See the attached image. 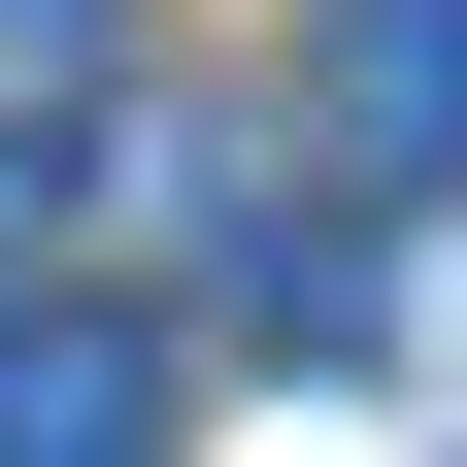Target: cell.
<instances>
[{
  "mask_svg": "<svg viewBox=\"0 0 467 467\" xmlns=\"http://www.w3.org/2000/svg\"><path fill=\"white\" fill-rule=\"evenodd\" d=\"M301 167L334 201H467V0H301Z\"/></svg>",
  "mask_w": 467,
  "mask_h": 467,
  "instance_id": "obj_1",
  "label": "cell"
},
{
  "mask_svg": "<svg viewBox=\"0 0 467 467\" xmlns=\"http://www.w3.org/2000/svg\"><path fill=\"white\" fill-rule=\"evenodd\" d=\"M0 467H167V334H100V301H0Z\"/></svg>",
  "mask_w": 467,
  "mask_h": 467,
  "instance_id": "obj_2",
  "label": "cell"
},
{
  "mask_svg": "<svg viewBox=\"0 0 467 467\" xmlns=\"http://www.w3.org/2000/svg\"><path fill=\"white\" fill-rule=\"evenodd\" d=\"M234 334H267V368H368V234H334V201L234 234Z\"/></svg>",
  "mask_w": 467,
  "mask_h": 467,
  "instance_id": "obj_3",
  "label": "cell"
},
{
  "mask_svg": "<svg viewBox=\"0 0 467 467\" xmlns=\"http://www.w3.org/2000/svg\"><path fill=\"white\" fill-rule=\"evenodd\" d=\"M100 34H134V0H0V100H100Z\"/></svg>",
  "mask_w": 467,
  "mask_h": 467,
  "instance_id": "obj_4",
  "label": "cell"
}]
</instances>
